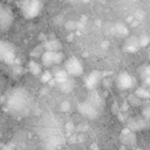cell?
Returning <instances> with one entry per match:
<instances>
[{
    "instance_id": "cell-1",
    "label": "cell",
    "mask_w": 150,
    "mask_h": 150,
    "mask_svg": "<svg viewBox=\"0 0 150 150\" xmlns=\"http://www.w3.org/2000/svg\"><path fill=\"white\" fill-rule=\"evenodd\" d=\"M29 104H30V97L25 89H15L9 95L7 101L8 109L13 112H20V114L27 111L29 109Z\"/></svg>"
},
{
    "instance_id": "cell-2",
    "label": "cell",
    "mask_w": 150,
    "mask_h": 150,
    "mask_svg": "<svg viewBox=\"0 0 150 150\" xmlns=\"http://www.w3.org/2000/svg\"><path fill=\"white\" fill-rule=\"evenodd\" d=\"M20 9L25 18L33 19L40 14L42 9V2L41 0H22Z\"/></svg>"
},
{
    "instance_id": "cell-3",
    "label": "cell",
    "mask_w": 150,
    "mask_h": 150,
    "mask_svg": "<svg viewBox=\"0 0 150 150\" xmlns=\"http://www.w3.org/2000/svg\"><path fill=\"white\" fill-rule=\"evenodd\" d=\"M64 70L67 71L68 75L70 76H74V77H77L80 75L83 74V66L81 63V61L75 57V56H71L69 57L66 63H64Z\"/></svg>"
},
{
    "instance_id": "cell-4",
    "label": "cell",
    "mask_w": 150,
    "mask_h": 150,
    "mask_svg": "<svg viewBox=\"0 0 150 150\" xmlns=\"http://www.w3.org/2000/svg\"><path fill=\"white\" fill-rule=\"evenodd\" d=\"M14 16L8 6L0 5V30H7L13 23Z\"/></svg>"
},
{
    "instance_id": "cell-5",
    "label": "cell",
    "mask_w": 150,
    "mask_h": 150,
    "mask_svg": "<svg viewBox=\"0 0 150 150\" xmlns=\"http://www.w3.org/2000/svg\"><path fill=\"white\" fill-rule=\"evenodd\" d=\"M14 59H15V53L13 46L6 41L0 40V60L11 64L14 62Z\"/></svg>"
},
{
    "instance_id": "cell-6",
    "label": "cell",
    "mask_w": 150,
    "mask_h": 150,
    "mask_svg": "<svg viewBox=\"0 0 150 150\" xmlns=\"http://www.w3.org/2000/svg\"><path fill=\"white\" fill-rule=\"evenodd\" d=\"M116 83H117V86H118L120 89L127 90V89H130L131 87H134L135 80H134V77H132L130 74H128L127 71H122V73L118 74V76H117V79H116Z\"/></svg>"
},
{
    "instance_id": "cell-7",
    "label": "cell",
    "mask_w": 150,
    "mask_h": 150,
    "mask_svg": "<svg viewBox=\"0 0 150 150\" xmlns=\"http://www.w3.org/2000/svg\"><path fill=\"white\" fill-rule=\"evenodd\" d=\"M101 77H102V74L101 71L98 70H93L87 77H86V87L88 89H94L97 87V84L100 83L101 81Z\"/></svg>"
},
{
    "instance_id": "cell-8",
    "label": "cell",
    "mask_w": 150,
    "mask_h": 150,
    "mask_svg": "<svg viewBox=\"0 0 150 150\" xmlns=\"http://www.w3.org/2000/svg\"><path fill=\"white\" fill-rule=\"evenodd\" d=\"M79 110L82 112V115H84L88 118H95L97 116V110L96 108L90 104L89 102H82L79 104Z\"/></svg>"
},
{
    "instance_id": "cell-9",
    "label": "cell",
    "mask_w": 150,
    "mask_h": 150,
    "mask_svg": "<svg viewBox=\"0 0 150 150\" xmlns=\"http://www.w3.org/2000/svg\"><path fill=\"white\" fill-rule=\"evenodd\" d=\"M121 142L124 143V144H127V145L135 144L136 136H135V134L132 132L131 129H124V130H122V132H121Z\"/></svg>"
},
{
    "instance_id": "cell-10",
    "label": "cell",
    "mask_w": 150,
    "mask_h": 150,
    "mask_svg": "<svg viewBox=\"0 0 150 150\" xmlns=\"http://www.w3.org/2000/svg\"><path fill=\"white\" fill-rule=\"evenodd\" d=\"M55 53L56 52H43L41 54V62L46 67H52L55 66Z\"/></svg>"
},
{
    "instance_id": "cell-11",
    "label": "cell",
    "mask_w": 150,
    "mask_h": 150,
    "mask_svg": "<svg viewBox=\"0 0 150 150\" xmlns=\"http://www.w3.org/2000/svg\"><path fill=\"white\" fill-rule=\"evenodd\" d=\"M139 48V43H138V38L136 36H130L125 43H124V49L127 52H130V53H134L136 52L137 49Z\"/></svg>"
},
{
    "instance_id": "cell-12",
    "label": "cell",
    "mask_w": 150,
    "mask_h": 150,
    "mask_svg": "<svg viewBox=\"0 0 150 150\" xmlns=\"http://www.w3.org/2000/svg\"><path fill=\"white\" fill-rule=\"evenodd\" d=\"M61 47L62 46L59 40H48L45 43V49L48 52H60Z\"/></svg>"
},
{
    "instance_id": "cell-13",
    "label": "cell",
    "mask_w": 150,
    "mask_h": 150,
    "mask_svg": "<svg viewBox=\"0 0 150 150\" xmlns=\"http://www.w3.org/2000/svg\"><path fill=\"white\" fill-rule=\"evenodd\" d=\"M59 87H60V89H61L63 93H69V91H71L73 88H74V82L68 77V79L64 80L63 82L59 83Z\"/></svg>"
},
{
    "instance_id": "cell-14",
    "label": "cell",
    "mask_w": 150,
    "mask_h": 150,
    "mask_svg": "<svg viewBox=\"0 0 150 150\" xmlns=\"http://www.w3.org/2000/svg\"><path fill=\"white\" fill-rule=\"evenodd\" d=\"M28 69H29L30 74H33V75H40L41 74V66L35 61H30L28 63Z\"/></svg>"
},
{
    "instance_id": "cell-15",
    "label": "cell",
    "mask_w": 150,
    "mask_h": 150,
    "mask_svg": "<svg viewBox=\"0 0 150 150\" xmlns=\"http://www.w3.org/2000/svg\"><path fill=\"white\" fill-rule=\"evenodd\" d=\"M68 76H69V75L67 74V71H66L64 69H60V70H57V71L55 73V75H54L55 81L57 82V84L61 83V82H63L64 80H67Z\"/></svg>"
},
{
    "instance_id": "cell-16",
    "label": "cell",
    "mask_w": 150,
    "mask_h": 150,
    "mask_svg": "<svg viewBox=\"0 0 150 150\" xmlns=\"http://www.w3.org/2000/svg\"><path fill=\"white\" fill-rule=\"evenodd\" d=\"M134 95H135L136 97H138L139 100H142V98H149V97H150V93H149L148 90L143 89V88H138V89L135 91Z\"/></svg>"
},
{
    "instance_id": "cell-17",
    "label": "cell",
    "mask_w": 150,
    "mask_h": 150,
    "mask_svg": "<svg viewBox=\"0 0 150 150\" xmlns=\"http://www.w3.org/2000/svg\"><path fill=\"white\" fill-rule=\"evenodd\" d=\"M138 43H139V47H146L150 43V36H148L146 34L141 35L138 38Z\"/></svg>"
},
{
    "instance_id": "cell-18",
    "label": "cell",
    "mask_w": 150,
    "mask_h": 150,
    "mask_svg": "<svg viewBox=\"0 0 150 150\" xmlns=\"http://www.w3.org/2000/svg\"><path fill=\"white\" fill-rule=\"evenodd\" d=\"M115 29H116V32L118 33V34H127L128 33V29H127V27L124 26V25H122V23H117L116 26H115Z\"/></svg>"
},
{
    "instance_id": "cell-19",
    "label": "cell",
    "mask_w": 150,
    "mask_h": 150,
    "mask_svg": "<svg viewBox=\"0 0 150 150\" xmlns=\"http://www.w3.org/2000/svg\"><path fill=\"white\" fill-rule=\"evenodd\" d=\"M50 79H52V73H50V71H45V73L41 74V81H42L43 83L48 82Z\"/></svg>"
},
{
    "instance_id": "cell-20",
    "label": "cell",
    "mask_w": 150,
    "mask_h": 150,
    "mask_svg": "<svg viewBox=\"0 0 150 150\" xmlns=\"http://www.w3.org/2000/svg\"><path fill=\"white\" fill-rule=\"evenodd\" d=\"M60 109H61L62 111H68V110L70 109V103H69L68 101L62 102V103H61V105H60Z\"/></svg>"
},
{
    "instance_id": "cell-21",
    "label": "cell",
    "mask_w": 150,
    "mask_h": 150,
    "mask_svg": "<svg viewBox=\"0 0 150 150\" xmlns=\"http://www.w3.org/2000/svg\"><path fill=\"white\" fill-rule=\"evenodd\" d=\"M66 27H67L68 29H74V28H75V23H74V22H67V23H66Z\"/></svg>"
},
{
    "instance_id": "cell-22",
    "label": "cell",
    "mask_w": 150,
    "mask_h": 150,
    "mask_svg": "<svg viewBox=\"0 0 150 150\" xmlns=\"http://www.w3.org/2000/svg\"><path fill=\"white\" fill-rule=\"evenodd\" d=\"M2 150H14V146H13L12 144H6V145L2 148Z\"/></svg>"
},
{
    "instance_id": "cell-23",
    "label": "cell",
    "mask_w": 150,
    "mask_h": 150,
    "mask_svg": "<svg viewBox=\"0 0 150 150\" xmlns=\"http://www.w3.org/2000/svg\"><path fill=\"white\" fill-rule=\"evenodd\" d=\"M148 59H149V60H150V48H149V49H148Z\"/></svg>"
}]
</instances>
